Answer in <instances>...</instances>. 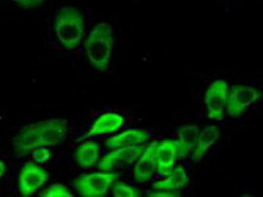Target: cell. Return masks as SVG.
Masks as SVG:
<instances>
[{"label": "cell", "instance_id": "cell-1", "mask_svg": "<svg viewBox=\"0 0 263 197\" xmlns=\"http://www.w3.org/2000/svg\"><path fill=\"white\" fill-rule=\"evenodd\" d=\"M67 120L53 119L30 124L18 131L13 138V149L17 158L25 156L40 146H57L66 140Z\"/></svg>", "mask_w": 263, "mask_h": 197}, {"label": "cell", "instance_id": "cell-2", "mask_svg": "<svg viewBox=\"0 0 263 197\" xmlns=\"http://www.w3.org/2000/svg\"><path fill=\"white\" fill-rule=\"evenodd\" d=\"M112 49H114L112 27L105 21L99 23L86 40V51L88 61L99 71H108Z\"/></svg>", "mask_w": 263, "mask_h": 197}, {"label": "cell", "instance_id": "cell-3", "mask_svg": "<svg viewBox=\"0 0 263 197\" xmlns=\"http://www.w3.org/2000/svg\"><path fill=\"white\" fill-rule=\"evenodd\" d=\"M55 36L66 50H74L84 36V17L78 9L65 6L55 16Z\"/></svg>", "mask_w": 263, "mask_h": 197}, {"label": "cell", "instance_id": "cell-4", "mask_svg": "<svg viewBox=\"0 0 263 197\" xmlns=\"http://www.w3.org/2000/svg\"><path fill=\"white\" fill-rule=\"evenodd\" d=\"M117 178L119 173L111 171L84 173L72 182V187L84 197H102L107 193L112 183L116 182Z\"/></svg>", "mask_w": 263, "mask_h": 197}, {"label": "cell", "instance_id": "cell-5", "mask_svg": "<svg viewBox=\"0 0 263 197\" xmlns=\"http://www.w3.org/2000/svg\"><path fill=\"white\" fill-rule=\"evenodd\" d=\"M260 97V92L254 87L234 84L232 86L229 96L227 98V109L230 117H238Z\"/></svg>", "mask_w": 263, "mask_h": 197}, {"label": "cell", "instance_id": "cell-6", "mask_svg": "<svg viewBox=\"0 0 263 197\" xmlns=\"http://www.w3.org/2000/svg\"><path fill=\"white\" fill-rule=\"evenodd\" d=\"M49 179L48 171L40 167L36 162L28 161L23 166L18 175V188L21 196H32L39 188L45 184Z\"/></svg>", "mask_w": 263, "mask_h": 197}, {"label": "cell", "instance_id": "cell-7", "mask_svg": "<svg viewBox=\"0 0 263 197\" xmlns=\"http://www.w3.org/2000/svg\"><path fill=\"white\" fill-rule=\"evenodd\" d=\"M228 98V83L224 79H216L210 88L206 90L204 102H205L208 117L216 121H221L224 117L225 107Z\"/></svg>", "mask_w": 263, "mask_h": 197}, {"label": "cell", "instance_id": "cell-8", "mask_svg": "<svg viewBox=\"0 0 263 197\" xmlns=\"http://www.w3.org/2000/svg\"><path fill=\"white\" fill-rule=\"evenodd\" d=\"M144 149L145 146H142V145L117 147V149L112 150L111 152H108L107 155L99 162V168H100V171L109 172L117 164H128L129 166V164L135 163L137 161Z\"/></svg>", "mask_w": 263, "mask_h": 197}, {"label": "cell", "instance_id": "cell-9", "mask_svg": "<svg viewBox=\"0 0 263 197\" xmlns=\"http://www.w3.org/2000/svg\"><path fill=\"white\" fill-rule=\"evenodd\" d=\"M157 146L158 141H153L138 156L133 168V178L137 183H146L153 179L157 171Z\"/></svg>", "mask_w": 263, "mask_h": 197}, {"label": "cell", "instance_id": "cell-10", "mask_svg": "<svg viewBox=\"0 0 263 197\" xmlns=\"http://www.w3.org/2000/svg\"><path fill=\"white\" fill-rule=\"evenodd\" d=\"M124 124V117L119 113H115V112H105V113L100 114L98 117L95 123L92 124V126L90 128V130L87 131L86 134H83L82 137H79L77 140V144L79 142H83L84 140H88L91 137H95V135H103V134H111L115 131L119 130Z\"/></svg>", "mask_w": 263, "mask_h": 197}, {"label": "cell", "instance_id": "cell-11", "mask_svg": "<svg viewBox=\"0 0 263 197\" xmlns=\"http://www.w3.org/2000/svg\"><path fill=\"white\" fill-rule=\"evenodd\" d=\"M179 154V142L177 140H163L157 146V170L161 176L173 171Z\"/></svg>", "mask_w": 263, "mask_h": 197}, {"label": "cell", "instance_id": "cell-12", "mask_svg": "<svg viewBox=\"0 0 263 197\" xmlns=\"http://www.w3.org/2000/svg\"><path fill=\"white\" fill-rule=\"evenodd\" d=\"M152 133L142 129H128L123 131L121 134L109 137L105 141V145L111 149H117V147L132 146V145H142L152 141Z\"/></svg>", "mask_w": 263, "mask_h": 197}, {"label": "cell", "instance_id": "cell-13", "mask_svg": "<svg viewBox=\"0 0 263 197\" xmlns=\"http://www.w3.org/2000/svg\"><path fill=\"white\" fill-rule=\"evenodd\" d=\"M199 126L196 124L191 125H183L182 128L178 129V142H179V154L178 159H184L189 155L190 152L194 151L195 146L197 144V138H199Z\"/></svg>", "mask_w": 263, "mask_h": 197}, {"label": "cell", "instance_id": "cell-14", "mask_svg": "<svg viewBox=\"0 0 263 197\" xmlns=\"http://www.w3.org/2000/svg\"><path fill=\"white\" fill-rule=\"evenodd\" d=\"M187 184H189V176H187L184 168L182 166H178V167H174L168 175H166V179L154 183L152 189L153 191H159V189L178 191Z\"/></svg>", "mask_w": 263, "mask_h": 197}, {"label": "cell", "instance_id": "cell-15", "mask_svg": "<svg viewBox=\"0 0 263 197\" xmlns=\"http://www.w3.org/2000/svg\"><path fill=\"white\" fill-rule=\"evenodd\" d=\"M218 137H220V131L216 126H206L204 130H201L199 133L197 144L194 149V154H192V162H200L204 154L208 151L211 146L215 145Z\"/></svg>", "mask_w": 263, "mask_h": 197}, {"label": "cell", "instance_id": "cell-16", "mask_svg": "<svg viewBox=\"0 0 263 197\" xmlns=\"http://www.w3.org/2000/svg\"><path fill=\"white\" fill-rule=\"evenodd\" d=\"M74 158L82 168L92 167L99 158V145L96 144L95 141L88 138L77 149Z\"/></svg>", "mask_w": 263, "mask_h": 197}, {"label": "cell", "instance_id": "cell-17", "mask_svg": "<svg viewBox=\"0 0 263 197\" xmlns=\"http://www.w3.org/2000/svg\"><path fill=\"white\" fill-rule=\"evenodd\" d=\"M112 193L116 197H140L142 196L138 189L133 188L124 182H116L112 188Z\"/></svg>", "mask_w": 263, "mask_h": 197}, {"label": "cell", "instance_id": "cell-18", "mask_svg": "<svg viewBox=\"0 0 263 197\" xmlns=\"http://www.w3.org/2000/svg\"><path fill=\"white\" fill-rule=\"evenodd\" d=\"M41 197H72V193L69 191V188L66 185L55 183V184L50 185L45 191H42L40 193Z\"/></svg>", "mask_w": 263, "mask_h": 197}, {"label": "cell", "instance_id": "cell-19", "mask_svg": "<svg viewBox=\"0 0 263 197\" xmlns=\"http://www.w3.org/2000/svg\"><path fill=\"white\" fill-rule=\"evenodd\" d=\"M32 158L36 163L44 164L51 158V151L49 149H46L45 146L36 147V149L32 150Z\"/></svg>", "mask_w": 263, "mask_h": 197}, {"label": "cell", "instance_id": "cell-20", "mask_svg": "<svg viewBox=\"0 0 263 197\" xmlns=\"http://www.w3.org/2000/svg\"><path fill=\"white\" fill-rule=\"evenodd\" d=\"M17 6H20L21 8L25 9H32L36 8V7L41 6L45 0H13Z\"/></svg>", "mask_w": 263, "mask_h": 197}, {"label": "cell", "instance_id": "cell-21", "mask_svg": "<svg viewBox=\"0 0 263 197\" xmlns=\"http://www.w3.org/2000/svg\"><path fill=\"white\" fill-rule=\"evenodd\" d=\"M149 197H179L180 192L178 191H166V189H159V191L147 192Z\"/></svg>", "mask_w": 263, "mask_h": 197}, {"label": "cell", "instance_id": "cell-22", "mask_svg": "<svg viewBox=\"0 0 263 197\" xmlns=\"http://www.w3.org/2000/svg\"><path fill=\"white\" fill-rule=\"evenodd\" d=\"M4 172H6V166H4V163L2 161H0V178L3 176Z\"/></svg>", "mask_w": 263, "mask_h": 197}]
</instances>
